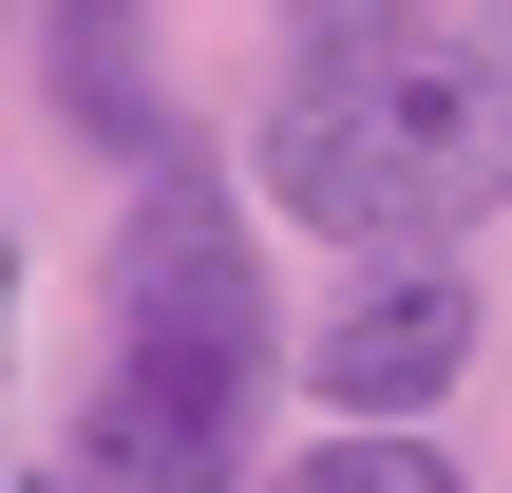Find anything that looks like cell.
<instances>
[{
  "label": "cell",
  "instance_id": "cell-1",
  "mask_svg": "<svg viewBox=\"0 0 512 493\" xmlns=\"http://www.w3.org/2000/svg\"><path fill=\"white\" fill-rule=\"evenodd\" d=\"M247 171L323 247H456L475 209H512V0H437V19L380 0L304 38Z\"/></svg>",
  "mask_w": 512,
  "mask_h": 493
},
{
  "label": "cell",
  "instance_id": "cell-2",
  "mask_svg": "<svg viewBox=\"0 0 512 493\" xmlns=\"http://www.w3.org/2000/svg\"><path fill=\"white\" fill-rule=\"evenodd\" d=\"M266 380H285L266 247H247L209 152H152L133 228H114V361L76 399V493H247Z\"/></svg>",
  "mask_w": 512,
  "mask_h": 493
},
{
  "label": "cell",
  "instance_id": "cell-3",
  "mask_svg": "<svg viewBox=\"0 0 512 493\" xmlns=\"http://www.w3.org/2000/svg\"><path fill=\"white\" fill-rule=\"evenodd\" d=\"M304 380H323V418H437L475 380V285L437 247H342V304L304 323Z\"/></svg>",
  "mask_w": 512,
  "mask_h": 493
},
{
  "label": "cell",
  "instance_id": "cell-4",
  "mask_svg": "<svg viewBox=\"0 0 512 493\" xmlns=\"http://www.w3.org/2000/svg\"><path fill=\"white\" fill-rule=\"evenodd\" d=\"M57 133L114 152V171L190 152V114H171V76H152V0H57Z\"/></svg>",
  "mask_w": 512,
  "mask_h": 493
},
{
  "label": "cell",
  "instance_id": "cell-5",
  "mask_svg": "<svg viewBox=\"0 0 512 493\" xmlns=\"http://www.w3.org/2000/svg\"><path fill=\"white\" fill-rule=\"evenodd\" d=\"M266 493H456V456H437L418 418H323V437H304Z\"/></svg>",
  "mask_w": 512,
  "mask_h": 493
},
{
  "label": "cell",
  "instance_id": "cell-6",
  "mask_svg": "<svg viewBox=\"0 0 512 493\" xmlns=\"http://www.w3.org/2000/svg\"><path fill=\"white\" fill-rule=\"evenodd\" d=\"M285 19H304V38H342V19H380V0H285Z\"/></svg>",
  "mask_w": 512,
  "mask_h": 493
},
{
  "label": "cell",
  "instance_id": "cell-7",
  "mask_svg": "<svg viewBox=\"0 0 512 493\" xmlns=\"http://www.w3.org/2000/svg\"><path fill=\"white\" fill-rule=\"evenodd\" d=\"M0 342H19V247H0Z\"/></svg>",
  "mask_w": 512,
  "mask_h": 493
},
{
  "label": "cell",
  "instance_id": "cell-8",
  "mask_svg": "<svg viewBox=\"0 0 512 493\" xmlns=\"http://www.w3.org/2000/svg\"><path fill=\"white\" fill-rule=\"evenodd\" d=\"M38 493H76V475H38Z\"/></svg>",
  "mask_w": 512,
  "mask_h": 493
}]
</instances>
